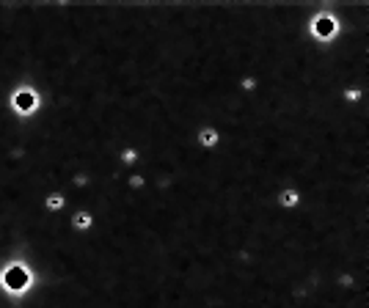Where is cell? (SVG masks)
Segmentation results:
<instances>
[{
	"mask_svg": "<svg viewBox=\"0 0 369 308\" xmlns=\"http://www.w3.org/2000/svg\"><path fill=\"white\" fill-rule=\"evenodd\" d=\"M28 283V273L25 270H19V267H14V270H9V275H6V286H9V289H22V286H25Z\"/></svg>",
	"mask_w": 369,
	"mask_h": 308,
	"instance_id": "1",
	"label": "cell"
},
{
	"mask_svg": "<svg viewBox=\"0 0 369 308\" xmlns=\"http://www.w3.org/2000/svg\"><path fill=\"white\" fill-rule=\"evenodd\" d=\"M334 31H336V22L331 17H320L317 19V33L320 36H331Z\"/></svg>",
	"mask_w": 369,
	"mask_h": 308,
	"instance_id": "2",
	"label": "cell"
},
{
	"mask_svg": "<svg viewBox=\"0 0 369 308\" xmlns=\"http://www.w3.org/2000/svg\"><path fill=\"white\" fill-rule=\"evenodd\" d=\"M14 105H17L19 110H28V108L33 105V94H31V91H19V94L14 96Z\"/></svg>",
	"mask_w": 369,
	"mask_h": 308,
	"instance_id": "3",
	"label": "cell"
},
{
	"mask_svg": "<svg viewBox=\"0 0 369 308\" xmlns=\"http://www.w3.org/2000/svg\"><path fill=\"white\" fill-rule=\"evenodd\" d=\"M215 140H218V135H215V129H204V132H201V143L212 146Z\"/></svg>",
	"mask_w": 369,
	"mask_h": 308,
	"instance_id": "4",
	"label": "cell"
},
{
	"mask_svg": "<svg viewBox=\"0 0 369 308\" xmlns=\"http://www.w3.org/2000/svg\"><path fill=\"white\" fill-rule=\"evenodd\" d=\"M88 223H91V217H88V215H75V226H78V229H86Z\"/></svg>",
	"mask_w": 369,
	"mask_h": 308,
	"instance_id": "5",
	"label": "cell"
},
{
	"mask_svg": "<svg viewBox=\"0 0 369 308\" xmlns=\"http://www.w3.org/2000/svg\"><path fill=\"white\" fill-rule=\"evenodd\" d=\"M281 204L295 206V204H298V196H295V193H284V196H281Z\"/></svg>",
	"mask_w": 369,
	"mask_h": 308,
	"instance_id": "6",
	"label": "cell"
},
{
	"mask_svg": "<svg viewBox=\"0 0 369 308\" xmlns=\"http://www.w3.org/2000/svg\"><path fill=\"white\" fill-rule=\"evenodd\" d=\"M61 204H64V201H61V196H50V201H47V206H50V209H58Z\"/></svg>",
	"mask_w": 369,
	"mask_h": 308,
	"instance_id": "7",
	"label": "cell"
}]
</instances>
